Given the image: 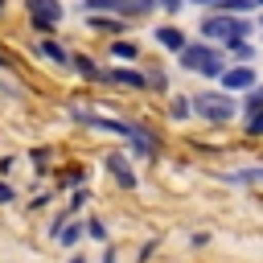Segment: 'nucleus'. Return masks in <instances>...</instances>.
<instances>
[{
    "mask_svg": "<svg viewBox=\"0 0 263 263\" xmlns=\"http://www.w3.org/2000/svg\"><path fill=\"white\" fill-rule=\"evenodd\" d=\"M181 66L185 70H197L205 78H218L222 74V53L210 49V45H181Z\"/></svg>",
    "mask_w": 263,
    "mask_h": 263,
    "instance_id": "1",
    "label": "nucleus"
},
{
    "mask_svg": "<svg viewBox=\"0 0 263 263\" xmlns=\"http://www.w3.org/2000/svg\"><path fill=\"white\" fill-rule=\"evenodd\" d=\"M193 111L201 119H210V123H226L234 115V99L218 95V90H201V95H193Z\"/></svg>",
    "mask_w": 263,
    "mask_h": 263,
    "instance_id": "2",
    "label": "nucleus"
},
{
    "mask_svg": "<svg viewBox=\"0 0 263 263\" xmlns=\"http://www.w3.org/2000/svg\"><path fill=\"white\" fill-rule=\"evenodd\" d=\"M201 33H210V37H226V41H238V37L251 33V25L238 21V16H210V21L201 25Z\"/></svg>",
    "mask_w": 263,
    "mask_h": 263,
    "instance_id": "3",
    "label": "nucleus"
},
{
    "mask_svg": "<svg viewBox=\"0 0 263 263\" xmlns=\"http://www.w3.org/2000/svg\"><path fill=\"white\" fill-rule=\"evenodd\" d=\"M29 16H33L37 25L49 29V25L62 21V4H58V0H29Z\"/></svg>",
    "mask_w": 263,
    "mask_h": 263,
    "instance_id": "4",
    "label": "nucleus"
},
{
    "mask_svg": "<svg viewBox=\"0 0 263 263\" xmlns=\"http://www.w3.org/2000/svg\"><path fill=\"white\" fill-rule=\"evenodd\" d=\"M218 78H222V86H226V90H242V86H255V70H247V66H238V70H222Z\"/></svg>",
    "mask_w": 263,
    "mask_h": 263,
    "instance_id": "5",
    "label": "nucleus"
},
{
    "mask_svg": "<svg viewBox=\"0 0 263 263\" xmlns=\"http://www.w3.org/2000/svg\"><path fill=\"white\" fill-rule=\"evenodd\" d=\"M156 41H160V45H168V49H181V45H185V37H181V29H173V25H164V29H156Z\"/></svg>",
    "mask_w": 263,
    "mask_h": 263,
    "instance_id": "6",
    "label": "nucleus"
},
{
    "mask_svg": "<svg viewBox=\"0 0 263 263\" xmlns=\"http://www.w3.org/2000/svg\"><path fill=\"white\" fill-rule=\"evenodd\" d=\"M111 173L119 177V185H136V177H132V173L123 168V160H119V156H111Z\"/></svg>",
    "mask_w": 263,
    "mask_h": 263,
    "instance_id": "7",
    "label": "nucleus"
},
{
    "mask_svg": "<svg viewBox=\"0 0 263 263\" xmlns=\"http://www.w3.org/2000/svg\"><path fill=\"white\" fill-rule=\"evenodd\" d=\"M111 78H115V82H123V86H140V82H144V78H140L136 70H115Z\"/></svg>",
    "mask_w": 263,
    "mask_h": 263,
    "instance_id": "8",
    "label": "nucleus"
},
{
    "mask_svg": "<svg viewBox=\"0 0 263 263\" xmlns=\"http://www.w3.org/2000/svg\"><path fill=\"white\" fill-rule=\"evenodd\" d=\"M218 4H222L226 12H247V8H251V0H218Z\"/></svg>",
    "mask_w": 263,
    "mask_h": 263,
    "instance_id": "9",
    "label": "nucleus"
},
{
    "mask_svg": "<svg viewBox=\"0 0 263 263\" xmlns=\"http://www.w3.org/2000/svg\"><path fill=\"white\" fill-rule=\"evenodd\" d=\"M41 49H45L53 62H62V66H66V49H62V45H53V41H49V45H41Z\"/></svg>",
    "mask_w": 263,
    "mask_h": 263,
    "instance_id": "10",
    "label": "nucleus"
},
{
    "mask_svg": "<svg viewBox=\"0 0 263 263\" xmlns=\"http://www.w3.org/2000/svg\"><path fill=\"white\" fill-rule=\"evenodd\" d=\"M115 58H136V45L132 41H115Z\"/></svg>",
    "mask_w": 263,
    "mask_h": 263,
    "instance_id": "11",
    "label": "nucleus"
},
{
    "mask_svg": "<svg viewBox=\"0 0 263 263\" xmlns=\"http://www.w3.org/2000/svg\"><path fill=\"white\" fill-rule=\"evenodd\" d=\"M58 238H62V242H74V238H78V226H74V222H66V226L58 230Z\"/></svg>",
    "mask_w": 263,
    "mask_h": 263,
    "instance_id": "12",
    "label": "nucleus"
},
{
    "mask_svg": "<svg viewBox=\"0 0 263 263\" xmlns=\"http://www.w3.org/2000/svg\"><path fill=\"white\" fill-rule=\"evenodd\" d=\"M86 234H90V238H107V230H103V222H90V226H86Z\"/></svg>",
    "mask_w": 263,
    "mask_h": 263,
    "instance_id": "13",
    "label": "nucleus"
},
{
    "mask_svg": "<svg viewBox=\"0 0 263 263\" xmlns=\"http://www.w3.org/2000/svg\"><path fill=\"white\" fill-rule=\"evenodd\" d=\"M247 107H251V111H259V107H263V90H251V99H247Z\"/></svg>",
    "mask_w": 263,
    "mask_h": 263,
    "instance_id": "14",
    "label": "nucleus"
},
{
    "mask_svg": "<svg viewBox=\"0 0 263 263\" xmlns=\"http://www.w3.org/2000/svg\"><path fill=\"white\" fill-rule=\"evenodd\" d=\"M251 136H263V111H259V115L251 119Z\"/></svg>",
    "mask_w": 263,
    "mask_h": 263,
    "instance_id": "15",
    "label": "nucleus"
},
{
    "mask_svg": "<svg viewBox=\"0 0 263 263\" xmlns=\"http://www.w3.org/2000/svg\"><path fill=\"white\" fill-rule=\"evenodd\" d=\"M0 201H12V189L8 185H0Z\"/></svg>",
    "mask_w": 263,
    "mask_h": 263,
    "instance_id": "16",
    "label": "nucleus"
},
{
    "mask_svg": "<svg viewBox=\"0 0 263 263\" xmlns=\"http://www.w3.org/2000/svg\"><path fill=\"white\" fill-rule=\"evenodd\" d=\"M160 4H164V8H177V4H181V0H160Z\"/></svg>",
    "mask_w": 263,
    "mask_h": 263,
    "instance_id": "17",
    "label": "nucleus"
},
{
    "mask_svg": "<svg viewBox=\"0 0 263 263\" xmlns=\"http://www.w3.org/2000/svg\"><path fill=\"white\" fill-rule=\"evenodd\" d=\"M193 4H218V0H193Z\"/></svg>",
    "mask_w": 263,
    "mask_h": 263,
    "instance_id": "18",
    "label": "nucleus"
},
{
    "mask_svg": "<svg viewBox=\"0 0 263 263\" xmlns=\"http://www.w3.org/2000/svg\"><path fill=\"white\" fill-rule=\"evenodd\" d=\"M251 4H263V0H251Z\"/></svg>",
    "mask_w": 263,
    "mask_h": 263,
    "instance_id": "19",
    "label": "nucleus"
},
{
    "mask_svg": "<svg viewBox=\"0 0 263 263\" xmlns=\"http://www.w3.org/2000/svg\"><path fill=\"white\" fill-rule=\"evenodd\" d=\"M0 12H4V0H0Z\"/></svg>",
    "mask_w": 263,
    "mask_h": 263,
    "instance_id": "20",
    "label": "nucleus"
}]
</instances>
